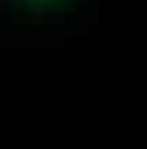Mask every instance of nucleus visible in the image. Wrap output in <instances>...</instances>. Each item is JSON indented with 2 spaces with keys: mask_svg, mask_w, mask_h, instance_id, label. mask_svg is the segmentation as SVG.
<instances>
[{
  "mask_svg": "<svg viewBox=\"0 0 147 149\" xmlns=\"http://www.w3.org/2000/svg\"><path fill=\"white\" fill-rule=\"evenodd\" d=\"M8 3L25 14H60L71 8L76 0H8Z\"/></svg>",
  "mask_w": 147,
  "mask_h": 149,
  "instance_id": "f257e3e1",
  "label": "nucleus"
}]
</instances>
